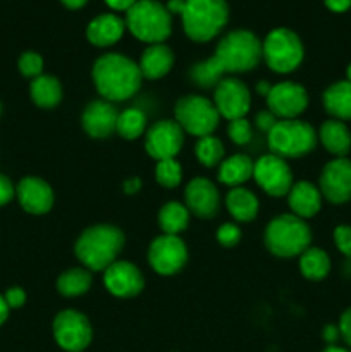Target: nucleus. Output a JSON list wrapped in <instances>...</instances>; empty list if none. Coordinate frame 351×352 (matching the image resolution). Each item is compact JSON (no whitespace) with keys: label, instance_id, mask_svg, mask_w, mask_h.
<instances>
[{"label":"nucleus","instance_id":"obj_1","mask_svg":"<svg viewBox=\"0 0 351 352\" xmlns=\"http://www.w3.org/2000/svg\"><path fill=\"white\" fill-rule=\"evenodd\" d=\"M93 82L107 102H126L141 88L143 76L133 58L123 54H105L93 64Z\"/></svg>","mask_w":351,"mask_h":352},{"label":"nucleus","instance_id":"obj_2","mask_svg":"<svg viewBox=\"0 0 351 352\" xmlns=\"http://www.w3.org/2000/svg\"><path fill=\"white\" fill-rule=\"evenodd\" d=\"M124 232L110 223L92 226L78 237L74 254L89 272H105L124 250Z\"/></svg>","mask_w":351,"mask_h":352},{"label":"nucleus","instance_id":"obj_3","mask_svg":"<svg viewBox=\"0 0 351 352\" xmlns=\"http://www.w3.org/2000/svg\"><path fill=\"white\" fill-rule=\"evenodd\" d=\"M212 58L224 76L248 72L260 62L262 41L251 31L234 30L219 41Z\"/></svg>","mask_w":351,"mask_h":352},{"label":"nucleus","instance_id":"obj_4","mask_svg":"<svg viewBox=\"0 0 351 352\" xmlns=\"http://www.w3.org/2000/svg\"><path fill=\"white\" fill-rule=\"evenodd\" d=\"M265 248L277 258H295L312 244L310 226L292 213H282L267 223L264 232Z\"/></svg>","mask_w":351,"mask_h":352},{"label":"nucleus","instance_id":"obj_5","mask_svg":"<svg viewBox=\"0 0 351 352\" xmlns=\"http://www.w3.org/2000/svg\"><path fill=\"white\" fill-rule=\"evenodd\" d=\"M229 19L226 0H186L181 21L189 40L205 43L215 38Z\"/></svg>","mask_w":351,"mask_h":352},{"label":"nucleus","instance_id":"obj_6","mask_svg":"<svg viewBox=\"0 0 351 352\" xmlns=\"http://www.w3.org/2000/svg\"><path fill=\"white\" fill-rule=\"evenodd\" d=\"M126 28L133 36L148 45L164 43L172 31V16L157 0H138L126 10Z\"/></svg>","mask_w":351,"mask_h":352},{"label":"nucleus","instance_id":"obj_7","mask_svg":"<svg viewBox=\"0 0 351 352\" xmlns=\"http://www.w3.org/2000/svg\"><path fill=\"white\" fill-rule=\"evenodd\" d=\"M272 153L281 158H301L317 144V133L308 122L299 119H282L267 133Z\"/></svg>","mask_w":351,"mask_h":352},{"label":"nucleus","instance_id":"obj_8","mask_svg":"<svg viewBox=\"0 0 351 352\" xmlns=\"http://www.w3.org/2000/svg\"><path fill=\"white\" fill-rule=\"evenodd\" d=\"M305 48L298 34L288 28H275L262 41V58L277 74H288L299 67Z\"/></svg>","mask_w":351,"mask_h":352},{"label":"nucleus","instance_id":"obj_9","mask_svg":"<svg viewBox=\"0 0 351 352\" xmlns=\"http://www.w3.org/2000/svg\"><path fill=\"white\" fill-rule=\"evenodd\" d=\"M174 116L181 129L198 140L213 134L220 120L212 100L202 95H186L179 98L174 107Z\"/></svg>","mask_w":351,"mask_h":352},{"label":"nucleus","instance_id":"obj_10","mask_svg":"<svg viewBox=\"0 0 351 352\" xmlns=\"http://www.w3.org/2000/svg\"><path fill=\"white\" fill-rule=\"evenodd\" d=\"M55 342L65 352H83L93 339L89 320L76 309H62L52 325Z\"/></svg>","mask_w":351,"mask_h":352},{"label":"nucleus","instance_id":"obj_11","mask_svg":"<svg viewBox=\"0 0 351 352\" xmlns=\"http://www.w3.org/2000/svg\"><path fill=\"white\" fill-rule=\"evenodd\" d=\"M148 261L158 275L171 277L184 268L188 261V248L179 236L162 234L151 241L148 248Z\"/></svg>","mask_w":351,"mask_h":352},{"label":"nucleus","instance_id":"obj_12","mask_svg":"<svg viewBox=\"0 0 351 352\" xmlns=\"http://www.w3.org/2000/svg\"><path fill=\"white\" fill-rule=\"evenodd\" d=\"M184 144V131L176 120H157L145 133V150L153 160L176 158Z\"/></svg>","mask_w":351,"mask_h":352},{"label":"nucleus","instance_id":"obj_13","mask_svg":"<svg viewBox=\"0 0 351 352\" xmlns=\"http://www.w3.org/2000/svg\"><path fill=\"white\" fill-rule=\"evenodd\" d=\"M253 179L268 196L282 198L292 188L291 167L286 164L284 158L274 153L264 155L255 162Z\"/></svg>","mask_w":351,"mask_h":352},{"label":"nucleus","instance_id":"obj_14","mask_svg":"<svg viewBox=\"0 0 351 352\" xmlns=\"http://www.w3.org/2000/svg\"><path fill=\"white\" fill-rule=\"evenodd\" d=\"M213 105L220 117L231 120L243 119L251 107V93L237 78H224L213 91Z\"/></svg>","mask_w":351,"mask_h":352},{"label":"nucleus","instance_id":"obj_15","mask_svg":"<svg viewBox=\"0 0 351 352\" xmlns=\"http://www.w3.org/2000/svg\"><path fill=\"white\" fill-rule=\"evenodd\" d=\"M267 107L279 120L298 119L308 107V93L298 82H277L267 95Z\"/></svg>","mask_w":351,"mask_h":352},{"label":"nucleus","instance_id":"obj_16","mask_svg":"<svg viewBox=\"0 0 351 352\" xmlns=\"http://www.w3.org/2000/svg\"><path fill=\"white\" fill-rule=\"evenodd\" d=\"M320 192L332 205H343L351 199V160L334 158L320 174Z\"/></svg>","mask_w":351,"mask_h":352},{"label":"nucleus","instance_id":"obj_17","mask_svg":"<svg viewBox=\"0 0 351 352\" xmlns=\"http://www.w3.org/2000/svg\"><path fill=\"white\" fill-rule=\"evenodd\" d=\"M103 284L116 298L129 299L143 291L145 277L136 265L117 260L103 272Z\"/></svg>","mask_w":351,"mask_h":352},{"label":"nucleus","instance_id":"obj_18","mask_svg":"<svg viewBox=\"0 0 351 352\" xmlns=\"http://www.w3.org/2000/svg\"><path fill=\"white\" fill-rule=\"evenodd\" d=\"M184 206L198 219H213L220 208V196L215 184L205 177H195L189 181L184 189Z\"/></svg>","mask_w":351,"mask_h":352},{"label":"nucleus","instance_id":"obj_19","mask_svg":"<svg viewBox=\"0 0 351 352\" xmlns=\"http://www.w3.org/2000/svg\"><path fill=\"white\" fill-rule=\"evenodd\" d=\"M119 113L112 102H107V100L89 102L83 110V129L93 140H105L117 131Z\"/></svg>","mask_w":351,"mask_h":352},{"label":"nucleus","instance_id":"obj_20","mask_svg":"<svg viewBox=\"0 0 351 352\" xmlns=\"http://www.w3.org/2000/svg\"><path fill=\"white\" fill-rule=\"evenodd\" d=\"M16 195L21 208L31 215H45V213L50 212L55 201L52 186L41 177H34V175L21 179L16 188Z\"/></svg>","mask_w":351,"mask_h":352},{"label":"nucleus","instance_id":"obj_21","mask_svg":"<svg viewBox=\"0 0 351 352\" xmlns=\"http://www.w3.org/2000/svg\"><path fill=\"white\" fill-rule=\"evenodd\" d=\"M126 23L116 14H100L95 19L89 21L86 28V38L92 45L98 48L112 47L123 38Z\"/></svg>","mask_w":351,"mask_h":352},{"label":"nucleus","instance_id":"obj_22","mask_svg":"<svg viewBox=\"0 0 351 352\" xmlns=\"http://www.w3.org/2000/svg\"><path fill=\"white\" fill-rule=\"evenodd\" d=\"M288 203L292 215L299 219H312L320 212L322 206V192L312 182L299 181L292 184L288 192Z\"/></svg>","mask_w":351,"mask_h":352},{"label":"nucleus","instance_id":"obj_23","mask_svg":"<svg viewBox=\"0 0 351 352\" xmlns=\"http://www.w3.org/2000/svg\"><path fill=\"white\" fill-rule=\"evenodd\" d=\"M172 65H174V54L171 48L165 43H155L145 48L138 67H140L143 79L155 81V79L164 78L171 71Z\"/></svg>","mask_w":351,"mask_h":352},{"label":"nucleus","instance_id":"obj_24","mask_svg":"<svg viewBox=\"0 0 351 352\" xmlns=\"http://www.w3.org/2000/svg\"><path fill=\"white\" fill-rule=\"evenodd\" d=\"M323 148L336 158H346L351 150V133L343 120H326L319 133Z\"/></svg>","mask_w":351,"mask_h":352},{"label":"nucleus","instance_id":"obj_25","mask_svg":"<svg viewBox=\"0 0 351 352\" xmlns=\"http://www.w3.org/2000/svg\"><path fill=\"white\" fill-rule=\"evenodd\" d=\"M226 208L237 222H251L258 215L260 203L253 191L240 186V188H231L226 195Z\"/></svg>","mask_w":351,"mask_h":352},{"label":"nucleus","instance_id":"obj_26","mask_svg":"<svg viewBox=\"0 0 351 352\" xmlns=\"http://www.w3.org/2000/svg\"><path fill=\"white\" fill-rule=\"evenodd\" d=\"M323 109L337 120H351V82L337 81L322 95Z\"/></svg>","mask_w":351,"mask_h":352},{"label":"nucleus","instance_id":"obj_27","mask_svg":"<svg viewBox=\"0 0 351 352\" xmlns=\"http://www.w3.org/2000/svg\"><path fill=\"white\" fill-rule=\"evenodd\" d=\"M255 162L243 153L222 160L219 165V181L229 188H240L241 184L253 177Z\"/></svg>","mask_w":351,"mask_h":352},{"label":"nucleus","instance_id":"obj_28","mask_svg":"<svg viewBox=\"0 0 351 352\" xmlns=\"http://www.w3.org/2000/svg\"><path fill=\"white\" fill-rule=\"evenodd\" d=\"M30 95L40 109H55L62 102V85L55 76L41 74L31 81Z\"/></svg>","mask_w":351,"mask_h":352},{"label":"nucleus","instance_id":"obj_29","mask_svg":"<svg viewBox=\"0 0 351 352\" xmlns=\"http://www.w3.org/2000/svg\"><path fill=\"white\" fill-rule=\"evenodd\" d=\"M93 272L88 268H69L62 272L57 278V291L64 298H78V296L86 294L92 287Z\"/></svg>","mask_w":351,"mask_h":352},{"label":"nucleus","instance_id":"obj_30","mask_svg":"<svg viewBox=\"0 0 351 352\" xmlns=\"http://www.w3.org/2000/svg\"><path fill=\"white\" fill-rule=\"evenodd\" d=\"M189 223V212L182 203L169 201L158 212V227L169 236H179Z\"/></svg>","mask_w":351,"mask_h":352},{"label":"nucleus","instance_id":"obj_31","mask_svg":"<svg viewBox=\"0 0 351 352\" xmlns=\"http://www.w3.org/2000/svg\"><path fill=\"white\" fill-rule=\"evenodd\" d=\"M299 270L303 277L308 280H322L330 272V258L320 248L310 246L308 250L299 254Z\"/></svg>","mask_w":351,"mask_h":352},{"label":"nucleus","instance_id":"obj_32","mask_svg":"<svg viewBox=\"0 0 351 352\" xmlns=\"http://www.w3.org/2000/svg\"><path fill=\"white\" fill-rule=\"evenodd\" d=\"M117 134L124 140H138L147 133V116L140 109H126L119 113Z\"/></svg>","mask_w":351,"mask_h":352},{"label":"nucleus","instance_id":"obj_33","mask_svg":"<svg viewBox=\"0 0 351 352\" xmlns=\"http://www.w3.org/2000/svg\"><path fill=\"white\" fill-rule=\"evenodd\" d=\"M224 153H226V150H224L222 141H220L219 138L213 136V134L200 138L198 143H196L195 146V155L196 158H198V162L203 167L209 168L217 167V165L222 164Z\"/></svg>","mask_w":351,"mask_h":352},{"label":"nucleus","instance_id":"obj_34","mask_svg":"<svg viewBox=\"0 0 351 352\" xmlns=\"http://www.w3.org/2000/svg\"><path fill=\"white\" fill-rule=\"evenodd\" d=\"M191 79L195 81L196 86H200V88H215V86L224 79V74L220 72V69L217 67L215 60L210 57L206 58V60L198 62V64L193 65Z\"/></svg>","mask_w":351,"mask_h":352},{"label":"nucleus","instance_id":"obj_35","mask_svg":"<svg viewBox=\"0 0 351 352\" xmlns=\"http://www.w3.org/2000/svg\"><path fill=\"white\" fill-rule=\"evenodd\" d=\"M155 179L164 188L172 189L178 188L182 181V167L176 158H169V160L157 162L155 167Z\"/></svg>","mask_w":351,"mask_h":352},{"label":"nucleus","instance_id":"obj_36","mask_svg":"<svg viewBox=\"0 0 351 352\" xmlns=\"http://www.w3.org/2000/svg\"><path fill=\"white\" fill-rule=\"evenodd\" d=\"M17 67L24 78H38L43 72V58L36 52H24L17 60Z\"/></svg>","mask_w":351,"mask_h":352},{"label":"nucleus","instance_id":"obj_37","mask_svg":"<svg viewBox=\"0 0 351 352\" xmlns=\"http://www.w3.org/2000/svg\"><path fill=\"white\" fill-rule=\"evenodd\" d=\"M227 134L229 138L233 140V143L240 144H248L253 138V129H251V124L248 122L246 119H236V120H231L229 126H227Z\"/></svg>","mask_w":351,"mask_h":352},{"label":"nucleus","instance_id":"obj_38","mask_svg":"<svg viewBox=\"0 0 351 352\" xmlns=\"http://www.w3.org/2000/svg\"><path fill=\"white\" fill-rule=\"evenodd\" d=\"M217 241L222 244L224 248H234L240 244L241 241V229L236 223H222L217 230Z\"/></svg>","mask_w":351,"mask_h":352},{"label":"nucleus","instance_id":"obj_39","mask_svg":"<svg viewBox=\"0 0 351 352\" xmlns=\"http://www.w3.org/2000/svg\"><path fill=\"white\" fill-rule=\"evenodd\" d=\"M334 243L344 256L351 258V227L339 226L334 230Z\"/></svg>","mask_w":351,"mask_h":352},{"label":"nucleus","instance_id":"obj_40","mask_svg":"<svg viewBox=\"0 0 351 352\" xmlns=\"http://www.w3.org/2000/svg\"><path fill=\"white\" fill-rule=\"evenodd\" d=\"M3 299H6L7 306H9L10 309H17L21 308V306H24V302H26V292L21 287H10L7 289L6 294H3Z\"/></svg>","mask_w":351,"mask_h":352},{"label":"nucleus","instance_id":"obj_41","mask_svg":"<svg viewBox=\"0 0 351 352\" xmlns=\"http://www.w3.org/2000/svg\"><path fill=\"white\" fill-rule=\"evenodd\" d=\"M16 196V188L7 175L0 174V206H6Z\"/></svg>","mask_w":351,"mask_h":352},{"label":"nucleus","instance_id":"obj_42","mask_svg":"<svg viewBox=\"0 0 351 352\" xmlns=\"http://www.w3.org/2000/svg\"><path fill=\"white\" fill-rule=\"evenodd\" d=\"M277 117L274 116V113H270L268 110H265V112H260L257 117H255V124H257V127L260 131H264V133H268V131L274 127V124L277 122Z\"/></svg>","mask_w":351,"mask_h":352},{"label":"nucleus","instance_id":"obj_43","mask_svg":"<svg viewBox=\"0 0 351 352\" xmlns=\"http://www.w3.org/2000/svg\"><path fill=\"white\" fill-rule=\"evenodd\" d=\"M337 327H339V333L344 339V342H346L348 346H351V308H348L346 311L341 315L339 325Z\"/></svg>","mask_w":351,"mask_h":352},{"label":"nucleus","instance_id":"obj_44","mask_svg":"<svg viewBox=\"0 0 351 352\" xmlns=\"http://www.w3.org/2000/svg\"><path fill=\"white\" fill-rule=\"evenodd\" d=\"M141 186H143V182H141V179L136 177V175H133V177H127L126 181L123 182V189L127 196H133V195H136V192H140Z\"/></svg>","mask_w":351,"mask_h":352},{"label":"nucleus","instance_id":"obj_45","mask_svg":"<svg viewBox=\"0 0 351 352\" xmlns=\"http://www.w3.org/2000/svg\"><path fill=\"white\" fill-rule=\"evenodd\" d=\"M326 7L332 12H346L351 7V0H323Z\"/></svg>","mask_w":351,"mask_h":352},{"label":"nucleus","instance_id":"obj_46","mask_svg":"<svg viewBox=\"0 0 351 352\" xmlns=\"http://www.w3.org/2000/svg\"><path fill=\"white\" fill-rule=\"evenodd\" d=\"M136 2L138 0H105V3L110 7V9L124 10V12H126L127 9H131Z\"/></svg>","mask_w":351,"mask_h":352},{"label":"nucleus","instance_id":"obj_47","mask_svg":"<svg viewBox=\"0 0 351 352\" xmlns=\"http://www.w3.org/2000/svg\"><path fill=\"white\" fill-rule=\"evenodd\" d=\"M322 337H323V340H326V342L334 344V342H336V340L339 339V337H341V333H339V327L327 325L326 329H323Z\"/></svg>","mask_w":351,"mask_h":352},{"label":"nucleus","instance_id":"obj_48","mask_svg":"<svg viewBox=\"0 0 351 352\" xmlns=\"http://www.w3.org/2000/svg\"><path fill=\"white\" fill-rule=\"evenodd\" d=\"M184 3H186V0H169L167 2V10L169 12H171V16L172 14H178V16H181L182 14V9H184Z\"/></svg>","mask_w":351,"mask_h":352},{"label":"nucleus","instance_id":"obj_49","mask_svg":"<svg viewBox=\"0 0 351 352\" xmlns=\"http://www.w3.org/2000/svg\"><path fill=\"white\" fill-rule=\"evenodd\" d=\"M61 2L62 6L67 7V9L76 10V9H83V7L88 3V0H61Z\"/></svg>","mask_w":351,"mask_h":352},{"label":"nucleus","instance_id":"obj_50","mask_svg":"<svg viewBox=\"0 0 351 352\" xmlns=\"http://www.w3.org/2000/svg\"><path fill=\"white\" fill-rule=\"evenodd\" d=\"M9 306H7L6 299H3V296L0 294V325H3L7 320V316H9Z\"/></svg>","mask_w":351,"mask_h":352},{"label":"nucleus","instance_id":"obj_51","mask_svg":"<svg viewBox=\"0 0 351 352\" xmlns=\"http://www.w3.org/2000/svg\"><path fill=\"white\" fill-rule=\"evenodd\" d=\"M270 89H272V85L268 81H260L257 85V91L260 93L262 96H265V98H267V95L270 93Z\"/></svg>","mask_w":351,"mask_h":352},{"label":"nucleus","instance_id":"obj_52","mask_svg":"<svg viewBox=\"0 0 351 352\" xmlns=\"http://www.w3.org/2000/svg\"><path fill=\"white\" fill-rule=\"evenodd\" d=\"M322 352H350V351L343 349V347H337V346H329V347H326Z\"/></svg>","mask_w":351,"mask_h":352},{"label":"nucleus","instance_id":"obj_53","mask_svg":"<svg viewBox=\"0 0 351 352\" xmlns=\"http://www.w3.org/2000/svg\"><path fill=\"white\" fill-rule=\"evenodd\" d=\"M346 76H348V79L346 81H350L351 82V64L348 65V71H346Z\"/></svg>","mask_w":351,"mask_h":352},{"label":"nucleus","instance_id":"obj_54","mask_svg":"<svg viewBox=\"0 0 351 352\" xmlns=\"http://www.w3.org/2000/svg\"><path fill=\"white\" fill-rule=\"evenodd\" d=\"M0 112H2V105H0Z\"/></svg>","mask_w":351,"mask_h":352}]
</instances>
